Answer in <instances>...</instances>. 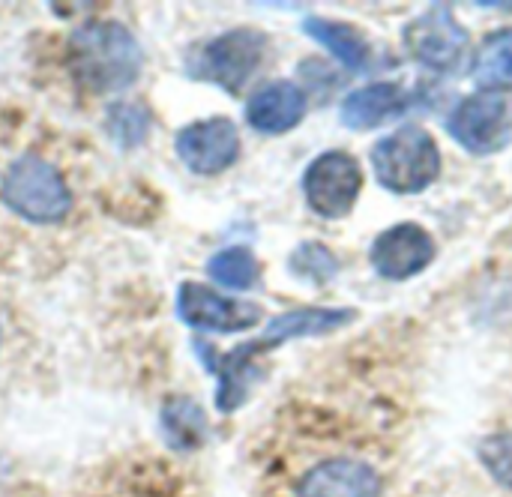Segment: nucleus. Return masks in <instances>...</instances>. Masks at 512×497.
Returning <instances> with one entry per match:
<instances>
[{
	"label": "nucleus",
	"instance_id": "19",
	"mask_svg": "<svg viewBox=\"0 0 512 497\" xmlns=\"http://www.w3.org/2000/svg\"><path fill=\"white\" fill-rule=\"evenodd\" d=\"M288 267H291L294 276L309 279L315 285H327L339 273V261H336V255L324 243H303V246H297L291 252Z\"/></svg>",
	"mask_w": 512,
	"mask_h": 497
},
{
	"label": "nucleus",
	"instance_id": "1",
	"mask_svg": "<svg viewBox=\"0 0 512 497\" xmlns=\"http://www.w3.org/2000/svg\"><path fill=\"white\" fill-rule=\"evenodd\" d=\"M141 63L135 36L117 21H90L69 39L72 75L93 93H117L135 84Z\"/></svg>",
	"mask_w": 512,
	"mask_h": 497
},
{
	"label": "nucleus",
	"instance_id": "17",
	"mask_svg": "<svg viewBox=\"0 0 512 497\" xmlns=\"http://www.w3.org/2000/svg\"><path fill=\"white\" fill-rule=\"evenodd\" d=\"M162 432L177 450H198L207 435V417L198 402L186 396H174L162 408Z\"/></svg>",
	"mask_w": 512,
	"mask_h": 497
},
{
	"label": "nucleus",
	"instance_id": "14",
	"mask_svg": "<svg viewBox=\"0 0 512 497\" xmlns=\"http://www.w3.org/2000/svg\"><path fill=\"white\" fill-rule=\"evenodd\" d=\"M306 117V93L294 81H270L246 102V120L255 132L282 135Z\"/></svg>",
	"mask_w": 512,
	"mask_h": 497
},
{
	"label": "nucleus",
	"instance_id": "18",
	"mask_svg": "<svg viewBox=\"0 0 512 497\" xmlns=\"http://www.w3.org/2000/svg\"><path fill=\"white\" fill-rule=\"evenodd\" d=\"M207 273L222 288L249 291V288H255V282L261 276V264H258V258H255L252 249H246V246H228V249L216 252L207 261Z\"/></svg>",
	"mask_w": 512,
	"mask_h": 497
},
{
	"label": "nucleus",
	"instance_id": "16",
	"mask_svg": "<svg viewBox=\"0 0 512 497\" xmlns=\"http://www.w3.org/2000/svg\"><path fill=\"white\" fill-rule=\"evenodd\" d=\"M471 78L480 87L512 90V27L495 30L480 42L471 60Z\"/></svg>",
	"mask_w": 512,
	"mask_h": 497
},
{
	"label": "nucleus",
	"instance_id": "7",
	"mask_svg": "<svg viewBox=\"0 0 512 497\" xmlns=\"http://www.w3.org/2000/svg\"><path fill=\"white\" fill-rule=\"evenodd\" d=\"M363 192L360 162L345 150H327L303 174V195L315 216L345 219Z\"/></svg>",
	"mask_w": 512,
	"mask_h": 497
},
{
	"label": "nucleus",
	"instance_id": "9",
	"mask_svg": "<svg viewBox=\"0 0 512 497\" xmlns=\"http://www.w3.org/2000/svg\"><path fill=\"white\" fill-rule=\"evenodd\" d=\"M438 255L435 237L417 225V222H399L384 228L372 249H369V264L381 279L390 282H405L423 273Z\"/></svg>",
	"mask_w": 512,
	"mask_h": 497
},
{
	"label": "nucleus",
	"instance_id": "21",
	"mask_svg": "<svg viewBox=\"0 0 512 497\" xmlns=\"http://www.w3.org/2000/svg\"><path fill=\"white\" fill-rule=\"evenodd\" d=\"M108 126H111V132L117 135L120 144L132 147V144L144 141V135H147V111L138 108V105H129V102L114 105Z\"/></svg>",
	"mask_w": 512,
	"mask_h": 497
},
{
	"label": "nucleus",
	"instance_id": "10",
	"mask_svg": "<svg viewBox=\"0 0 512 497\" xmlns=\"http://www.w3.org/2000/svg\"><path fill=\"white\" fill-rule=\"evenodd\" d=\"M177 156L195 174L213 177L228 171L240 156V132L228 117L198 120L177 135Z\"/></svg>",
	"mask_w": 512,
	"mask_h": 497
},
{
	"label": "nucleus",
	"instance_id": "2",
	"mask_svg": "<svg viewBox=\"0 0 512 497\" xmlns=\"http://www.w3.org/2000/svg\"><path fill=\"white\" fill-rule=\"evenodd\" d=\"M375 180L393 195H420L444 171L441 147L423 126H402L372 147Z\"/></svg>",
	"mask_w": 512,
	"mask_h": 497
},
{
	"label": "nucleus",
	"instance_id": "15",
	"mask_svg": "<svg viewBox=\"0 0 512 497\" xmlns=\"http://www.w3.org/2000/svg\"><path fill=\"white\" fill-rule=\"evenodd\" d=\"M303 30L321 42L345 69L351 72H363L372 60V45L366 42V36L345 24V21H333V18H324V15H309L303 18Z\"/></svg>",
	"mask_w": 512,
	"mask_h": 497
},
{
	"label": "nucleus",
	"instance_id": "3",
	"mask_svg": "<svg viewBox=\"0 0 512 497\" xmlns=\"http://www.w3.org/2000/svg\"><path fill=\"white\" fill-rule=\"evenodd\" d=\"M0 198L12 213L39 225L60 222L72 207L66 180L51 162L39 156H21L6 168Z\"/></svg>",
	"mask_w": 512,
	"mask_h": 497
},
{
	"label": "nucleus",
	"instance_id": "6",
	"mask_svg": "<svg viewBox=\"0 0 512 497\" xmlns=\"http://www.w3.org/2000/svg\"><path fill=\"white\" fill-rule=\"evenodd\" d=\"M468 27L453 15L450 6H432L408 21L402 42L405 51L438 75H453L468 60Z\"/></svg>",
	"mask_w": 512,
	"mask_h": 497
},
{
	"label": "nucleus",
	"instance_id": "12",
	"mask_svg": "<svg viewBox=\"0 0 512 497\" xmlns=\"http://www.w3.org/2000/svg\"><path fill=\"white\" fill-rule=\"evenodd\" d=\"M381 477L357 459H327L309 468L297 486V497H378Z\"/></svg>",
	"mask_w": 512,
	"mask_h": 497
},
{
	"label": "nucleus",
	"instance_id": "5",
	"mask_svg": "<svg viewBox=\"0 0 512 497\" xmlns=\"http://www.w3.org/2000/svg\"><path fill=\"white\" fill-rule=\"evenodd\" d=\"M267 51V36L252 27L228 30L204 45H198L189 57V75L195 81L216 84L228 93H240L246 81L255 75Z\"/></svg>",
	"mask_w": 512,
	"mask_h": 497
},
{
	"label": "nucleus",
	"instance_id": "20",
	"mask_svg": "<svg viewBox=\"0 0 512 497\" xmlns=\"http://www.w3.org/2000/svg\"><path fill=\"white\" fill-rule=\"evenodd\" d=\"M477 456L483 468L489 471V477L512 492V432H495L483 438L477 447Z\"/></svg>",
	"mask_w": 512,
	"mask_h": 497
},
{
	"label": "nucleus",
	"instance_id": "13",
	"mask_svg": "<svg viewBox=\"0 0 512 497\" xmlns=\"http://www.w3.org/2000/svg\"><path fill=\"white\" fill-rule=\"evenodd\" d=\"M411 102H414V96L402 84H396V81H375V84H366V87L351 90L345 96L339 120L348 129L366 132V129H378V126L408 114Z\"/></svg>",
	"mask_w": 512,
	"mask_h": 497
},
{
	"label": "nucleus",
	"instance_id": "4",
	"mask_svg": "<svg viewBox=\"0 0 512 497\" xmlns=\"http://www.w3.org/2000/svg\"><path fill=\"white\" fill-rule=\"evenodd\" d=\"M447 135L477 156L501 153L512 141V90L480 87L459 99L444 120Z\"/></svg>",
	"mask_w": 512,
	"mask_h": 497
},
{
	"label": "nucleus",
	"instance_id": "8",
	"mask_svg": "<svg viewBox=\"0 0 512 497\" xmlns=\"http://www.w3.org/2000/svg\"><path fill=\"white\" fill-rule=\"evenodd\" d=\"M177 312L192 330L210 333H243L261 324V306L249 300H234L201 282H183L177 291Z\"/></svg>",
	"mask_w": 512,
	"mask_h": 497
},
{
	"label": "nucleus",
	"instance_id": "11",
	"mask_svg": "<svg viewBox=\"0 0 512 497\" xmlns=\"http://www.w3.org/2000/svg\"><path fill=\"white\" fill-rule=\"evenodd\" d=\"M357 318L354 309H321V306H309V309H291V312H282L276 315L264 333L246 345H240L249 357H261L291 339H312V336H327L333 330H342L348 327L351 321Z\"/></svg>",
	"mask_w": 512,
	"mask_h": 497
}]
</instances>
